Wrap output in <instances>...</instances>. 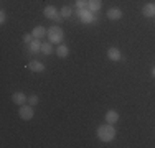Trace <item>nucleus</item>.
Segmentation results:
<instances>
[{
    "label": "nucleus",
    "mask_w": 155,
    "mask_h": 148,
    "mask_svg": "<svg viewBox=\"0 0 155 148\" xmlns=\"http://www.w3.org/2000/svg\"><path fill=\"white\" fill-rule=\"evenodd\" d=\"M48 40H50L51 43H54V44H61L63 43V40H64V31H63V28L61 27H50V30H48Z\"/></svg>",
    "instance_id": "nucleus-3"
},
{
    "label": "nucleus",
    "mask_w": 155,
    "mask_h": 148,
    "mask_svg": "<svg viewBox=\"0 0 155 148\" xmlns=\"http://www.w3.org/2000/svg\"><path fill=\"white\" fill-rule=\"evenodd\" d=\"M41 53L43 54H51V53H53V43H51V41L41 43Z\"/></svg>",
    "instance_id": "nucleus-16"
},
{
    "label": "nucleus",
    "mask_w": 155,
    "mask_h": 148,
    "mask_svg": "<svg viewBox=\"0 0 155 148\" xmlns=\"http://www.w3.org/2000/svg\"><path fill=\"white\" fill-rule=\"evenodd\" d=\"M106 15H107L109 20H120L124 13H122V10H120V8H117V7H112V8L107 10V13H106Z\"/></svg>",
    "instance_id": "nucleus-9"
},
{
    "label": "nucleus",
    "mask_w": 155,
    "mask_h": 148,
    "mask_svg": "<svg viewBox=\"0 0 155 148\" xmlns=\"http://www.w3.org/2000/svg\"><path fill=\"white\" fill-rule=\"evenodd\" d=\"M33 40H35V38H33L31 33H25V35H23V43H25V44H30Z\"/></svg>",
    "instance_id": "nucleus-20"
},
{
    "label": "nucleus",
    "mask_w": 155,
    "mask_h": 148,
    "mask_svg": "<svg viewBox=\"0 0 155 148\" xmlns=\"http://www.w3.org/2000/svg\"><path fill=\"white\" fill-rule=\"evenodd\" d=\"M142 15L145 18H155V3L149 2L142 7Z\"/></svg>",
    "instance_id": "nucleus-5"
},
{
    "label": "nucleus",
    "mask_w": 155,
    "mask_h": 148,
    "mask_svg": "<svg viewBox=\"0 0 155 148\" xmlns=\"http://www.w3.org/2000/svg\"><path fill=\"white\" fill-rule=\"evenodd\" d=\"M56 54H58V58H68V54H69V48L66 46V44H58V50H56Z\"/></svg>",
    "instance_id": "nucleus-15"
},
{
    "label": "nucleus",
    "mask_w": 155,
    "mask_h": 148,
    "mask_svg": "<svg viewBox=\"0 0 155 148\" xmlns=\"http://www.w3.org/2000/svg\"><path fill=\"white\" fill-rule=\"evenodd\" d=\"M101 7H102L101 0H87V8H89L91 12H99Z\"/></svg>",
    "instance_id": "nucleus-14"
},
{
    "label": "nucleus",
    "mask_w": 155,
    "mask_h": 148,
    "mask_svg": "<svg viewBox=\"0 0 155 148\" xmlns=\"http://www.w3.org/2000/svg\"><path fill=\"white\" fill-rule=\"evenodd\" d=\"M43 15H45L46 18H50V20H54V18L60 15V12H58V8L54 5H46L45 10H43Z\"/></svg>",
    "instance_id": "nucleus-7"
},
{
    "label": "nucleus",
    "mask_w": 155,
    "mask_h": 148,
    "mask_svg": "<svg viewBox=\"0 0 155 148\" xmlns=\"http://www.w3.org/2000/svg\"><path fill=\"white\" fill-rule=\"evenodd\" d=\"M150 74H152V77H153V79H155V66H153V68H152V71H150Z\"/></svg>",
    "instance_id": "nucleus-23"
},
{
    "label": "nucleus",
    "mask_w": 155,
    "mask_h": 148,
    "mask_svg": "<svg viewBox=\"0 0 155 148\" xmlns=\"http://www.w3.org/2000/svg\"><path fill=\"white\" fill-rule=\"evenodd\" d=\"M76 15L79 21L84 25H94L97 21V18L94 17V12H91L89 8H76Z\"/></svg>",
    "instance_id": "nucleus-2"
},
{
    "label": "nucleus",
    "mask_w": 155,
    "mask_h": 148,
    "mask_svg": "<svg viewBox=\"0 0 155 148\" xmlns=\"http://www.w3.org/2000/svg\"><path fill=\"white\" fill-rule=\"evenodd\" d=\"M5 20H7L5 10H0V25H5Z\"/></svg>",
    "instance_id": "nucleus-21"
},
{
    "label": "nucleus",
    "mask_w": 155,
    "mask_h": 148,
    "mask_svg": "<svg viewBox=\"0 0 155 148\" xmlns=\"http://www.w3.org/2000/svg\"><path fill=\"white\" fill-rule=\"evenodd\" d=\"M107 58L110 59V61H120V58H122V54H120V50L116 46L109 48L107 50Z\"/></svg>",
    "instance_id": "nucleus-10"
},
{
    "label": "nucleus",
    "mask_w": 155,
    "mask_h": 148,
    "mask_svg": "<svg viewBox=\"0 0 155 148\" xmlns=\"http://www.w3.org/2000/svg\"><path fill=\"white\" fill-rule=\"evenodd\" d=\"M28 51H30L31 54L41 53V43H40V40H33V41L28 44Z\"/></svg>",
    "instance_id": "nucleus-13"
},
{
    "label": "nucleus",
    "mask_w": 155,
    "mask_h": 148,
    "mask_svg": "<svg viewBox=\"0 0 155 148\" xmlns=\"http://www.w3.org/2000/svg\"><path fill=\"white\" fill-rule=\"evenodd\" d=\"M61 20H63V17H61V13H60V15H58V17H56V18H54V20H53V21H56V23H60Z\"/></svg>",
    "instance_id": "nucleus-22"
},
{
    "label": "nucleus",
    "mask_w": 155,
    "mask_h": 148,
    "mask_svg": "<svg viewBox=\"0 0 155 148\" xmlns=\"http://www.w3.org/2000/svg\"><path fill=\"white\" fill-rule=\"evenodd\" d=\"M18 115H20L21 120H25V122H28V120H31L33 115H35V110H33V105H20V109H18Z\"/></svg>",
    "instance_id": "nucleus-4"
},
{
    "label": "nucleus",
    "mask_w": 155,
    "mask_h": 148,
    "mask_svg": "<svg viewBox=\"0 0 155 148\" xmlns=\"http://www.w3.org/2000/svg\"><path fill=\"white\" fill-rule=\"evenodd\" d=\"M96 135H97V138L101 140L102 143H109L116 138L117 132H116V127H114V125H110L106 122L104 125H99V127L96 128Z\"/></svg>",
    "instance_id": "nucleus-1"
},
{
    "label": "nucleus",
    "mask_w": 155,
    "mask_h": 148,
    "mask_svg": "<svg viewBox=\"0 0 155 148\" xmlns=\"http://www.w3.org/2000/svg\"><path fill=\"white\" fill-rule=\"evenodd\" d=\"M38 102H40V99H38V95H36V94H33V95L28 97V104H30V105H36Z\"/></svg>",
    "instance_id": "nucleus-18"
},
{
    "label": "nucleus",
    "mask_w": 155,
    "mask_h": 148,
    "mask_svg": "<svg viewBox=\"0 0 155 148\" xmlns=\"http://www.w3.org/2000/svg\"><path fill=\"white\" fill-rule=\"evenodd\" d=\"M106 122H107V124H110V125H116L117 124V120H119V114L116 112V110H107V112H106Z\"/></svg>",
    "instance_id": "nucleus-11"
},
{
    "label": "nucleus",
    "mask_w": 155,
    "mask_h": 148,
    "mask_svg": "<svg viewBox=\"0 0 155 148\" xmlns=\"http://www.w3.org/2000/svg\"><path fill=\"white\" fill-rule=\"evenodd\" d=\"M76 8H87V0H76Z\"/></svg>",
    "instance_id": "nucleus-19"
},
{
    "label": "nucleus",
    "mask_w": 155,
    "mask_h": 148,
    "mask_svg": "<svg viewBox=\"0 0 155 148\" xmlns=\"http://www.w3.org/2000/svg\"><path fill=\"white\" fill-rule=\"evenodd\" d=\"M12 102L17 104V105H23V104L28 102V97L23 94V92H13L12 94Z\"/></svg>",
    "instance_id": "nucleus-8"
},
{
    "label": "nucleus",
    "mask_w": 155,
    "mask_h": 148,
    "mask_svg": "<svg viewBox=\"0 0 155 148\" xmlns=\"http://www.w3.org/2000/svg\"><path fill=\"white\" fill-rule=\"evenodd\" d=\"M28 69L33 71V72H43L46 69V66L43 64L41 61H31L30 64H28Z\"/></svg>",
    "instance_id": "nucleus-12"
},
{
    "label": "nucleus",
    "mask_w": 155,
    "mask_h": 148,
    "mask_svg": "<svg viewBox=\"0 0 155 148\" xmlns=\"http://www.w3.org/2000/svg\"><path fill=\"white\" fill-rule=\"evenodd\" d=\"M31 35H33L35 40H41V38H45V36L48 35V30L45 27H41V25H36V27L31 30Z\"/></svg>",
    "instance_id": "nucleus-6"
},
{
    "label": "nucleus",
    "mask_w": 155,
    "mask_h": 148,
    "mask_svg": "<svg viewBox=\"0 0 155 148\" xmlns=\"http://www.w3.org/2000/svg\"><path fill=\"white\" fill-rule=\"evenodd\" d=\"M60 13H61L63 18H69V17H71V13H73V8H71L69 5H64V7L60 10Z\"/></svg>",
    "instance_id": "nucleus-17"
}]
</instances>
